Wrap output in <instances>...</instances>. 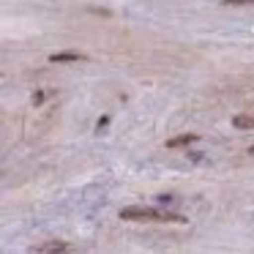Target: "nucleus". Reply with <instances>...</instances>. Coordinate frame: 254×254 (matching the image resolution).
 <instances>
[{"instance_id":"nucleus-2","label":"nucleus","mask_w":254,"mask_h":254,"mask_svg":"<svg viewBox=\"0 0 254 254\" xmlns=\"http://www.w3.org/2000/svg\"><path fill=\"white\" fill-rule=\"evenodd\" d=\"M50 61L52 63H74V61H82V55H79V52H58Z\"/></svg>"},{"instance_id":"nucleus-6","label":"nucleus","mask_w":254,"mask_h":254,"mask_svg":"<svg viewBox=\"0 0 254 254\" xmlns=\"http://www.w3.org/2000/svg\"><path fill=\"white\" fill-rule=\"evenodd\" d=\"M227 3H232V6H243V3H254V0H227Z\"/></svg>"},{"instance_id":"nucleus-1","label":"nucleus","mask_w":254,"mask_h":254,"mask_svg":"<svg viewBox=\"0 0 254 254\" xmlns=\"http://www.w3.org/2000/svg\"><path fill=\"white\" fill-rule=\"evenodd\" d=\"M121 219L126 221H175V224H183V216H172V213H161L156 208H142V205H131V208L121 210Z\"/></svg>"},{"instance_id":"nucleus-3","label":"nucleus","mask_w":254,"mask_h":254,"mask_svg":"<svg viewBox=\"0 0 254 254\" xmlns=\"http://www.w3.org/2000/svg\"><path fill=\"white\" fill-rule=\"evenodd\" d=\"M33 252H68V243L52 241V243H44V246H36Z\"/></svg>"},{"instance_id":"nucleus-4","label":"nucleus","mask_w":254,"mask_h":254,"mask_svg":"<svg viewBox=\"0 0 254 254\" xmlns=\"http://www.w3.org/2000/svg\"><path fill=\"white\" fill-rule=\"evenodd\" d=\"M232 126L235 128H254V118L252 115H235L232 118Z\"/></svg>"},{"instance_id":"nucleus-7","label":"nucleus","mask_w":254,"mask_h":254,"mask_svg":"<svg viewBox=\"0 0 254 254\" xmlns=\"http://www.w3.org/2000/svg\"><path fill=\"white\" fill-rule=\"evenodd\" d=\"M252 153H254V145H252Z\"/></svg>"},{"instance_id":"nucleus-5","label":"nucleus","mask_w":254,"mask_h":254,"mask_svg":"<svg viewBox=\"0 0 254 254\" xmlns=\"http://www.w3.org/2000/svg\"><path fill=\"white\" fill-rule=\"evenodd\" d=\"M194 139H197V137H194V134H183V137H175V139H170V142H167V145H170V148H178V145L194 142Z\"/></svg>"}]
</instances>
